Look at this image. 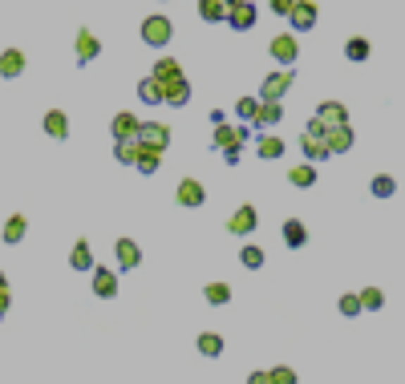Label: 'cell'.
Returning <instances> with one entry per match:
<instances>
[{"label": "cell", "mask_w": 405, "mask_h": 384, "mask_svg": "<svg viewBox=\"0 0 405 384\" xmlns=\"http://www.w3.org/2000/svg\"><path fill=\"white\" fill-rule=\"evenodd\" d=\"M170 37H175V20H170V16L154 13V16H146L142 20V41L150 49H166L170 45Z\"/></svg>", "instance_id": "cell-1"}, {"label": "cell", "mask_w": 405, "mask_h": 384, "mask_svg": "<svg viewBox=\"0 0 405 384\" xmlns=\"http://www.w3.org/2000/svg\"><path fill=\"white\" fill-rule=\"evenodd\" d=\"M134 142L142 146V150L166 154V146H170V126H166V122H142V126H138V138H134Z\"/></svg>", "instance_id": "cell-2"}, {"label": "cell", "mask_w": 405, "mask_h": 384, "mask_svg": "<svg viewBox=\"0 0 405 384\" xmlns=\"http://www.w3.org/2000/svg\"><path fill=\"white\" fill-rule=\"evenodd\" d=\"M316 16H320V8H316L312 0H292V8H288L284 20L292 25V37H296V32H312V29H316Z\"/></svg>", "instance_id": "cell-3"}, {"label": "cell", "mask_w": 405, "mask_h": 384, "mask_svg": "<svg viewBox=\"0 0 405 384\" xmlns=\"http://www.w3.org/2000/svg\"><path fill=\"white\" fill-rule=\"evenodd\" d=\"M268 53L275 57V65H280V69H292V61L300 57V41H296L292 32H275L272 45H268Z\"/></svg>", "instance_id": "cell-4"}, {"label": "cell", "mask_w": 405, "mask_h": 384, "mask_svg": "<svg viewBox=\"0 0 405 384\" xmlns=\"http://www.w3.org/2000/svg\"><path fill=\"white\" fill-rule=\"evenodd\" d=\"M292 81H296L292 69H275V73H268V77H263V89H259V101H284V94L292 89Z\"/></svg>", "instance_id": "cell-5"}, {"label": "cell", "mask_w": 405, "mask_h": 384, "mask_svg": "<svg viewBox=\"0 0 405 384\" xmlns=\"http://www.w3.org/2000/svg\"><path fill=\"white\" fill-rule=\"evenodd\" d=\"M227 25H231L235 32L256 29V25H259V8H256V0H243V4H235V8H227Z\"/></svg>", "instance_id": "cell-6"}, {"label": "cell", "mask_w": 405, "mask_h": 384, "mask_svg": "<svg viewBox=\"0 0 405 384\" xmlns=\"http://www.w3.org/2000/svg\"><path fill=\"white\" fill-rule=\"evenodd\" d=\"M256 226H259V210L251 207V203H243V207L227 219V235H239V239H243V235H251Z\"/></svg>", "instance_id": "cell-7"}, {"label": "cell", "mask_w": 405, "mask_h": 384, "mask_svg": "<svg viewBox=\"0 0 405 384\" xmlns=\"http://www.w3.org/2000/svg\"><path fill=\"white\" fill-rule=\"evenodd\" d=\"M316 122L324 126V134H328V129H340V126H349V110H344L340 101H320V105H316Z\"/></svg>", "instance_id": "cell-8"}, {"label": "cell", "mask_w": 405, "mask_h": 384, "mask_svg": "<svg viewBox=\"0 0 405 384\" xmlns=\"http://www.w3.org/2000/svg\"><path fill=\"white\" fill-rule=\"evenodd\" d=\"M191 101V81L187 77H175L162 85V105H170V110H182Z\"/></svg>", "instance_id": "cell-9"}, {"label": "cell", "mask_w": 405, "mask_h": 384, "mask_svg": "<svg viewBox=\"0 0 405 384\" xmlns=\"http://www.w3.org/2000/svg\"><path fill=\"white\" fill-rule=\"evenodd\" d=\"M203 203H207V191H203V182H199V178H182V182H178V207L199 210Z\"/></svg>", "instance_id": "cell-10"}, {"label": "cell", "mask_w": 405, "mask_h": 384, "mask_svg": "<svg viewBox=\"0 0 405 384\" xmlns=\"http://www.w3.org/2000/svg\"><path fill=\"white\" fill-rule=\"evenodd\" d=\"M89 288H94L97 300H113V295H118V275H113L110 267H94V271H89Z\"/></svg>", "instance_id": "cell-11"}, {"label": "cell", "mask_w": 405, "mask_h": 384, "mask_svg": "<svg viewBox=\"0 0 405 384\" xmlns=\"http://www.w3.org/2000/svg\"><path fill=\"white\" fill-rule=\"evenodd\" d=\"M138 126H142V122H138V117H134L130 110L113 113V122H110V129H113V142H134V138H138Z\"/></svg>", "instance_id": "cell-12"}, {"label": "cell", "mask_w": 405, "mask_h": 384, "mask_svg": "<svg viewBox=\"0 0 405 384\" xmlns=\"http://www.w3.org/2000/svg\"><path fill=\"white\" fill-rule=\"evenodd\" d=\"M73 53H77V65H89L101 53V41H97V32L89 29H77V41H73Z\"/></svg>", "instance_id": "cell-13"}, {"label": "cell", "mask_w": 405, "mask_h": 384, "mask_svg": "<svg viewBox=\"0 0 405 384\" xmlns=\"http://www.w3.org/2000/svg\"><path fill=\"white\" fill-rule=\"evenodd\" d=\"M300 154L308 158V166L332 158V154H328V146H324V134H300Z\"/></svg>", "instance_id": "cell-14"}, {"label": "cell", "mask_w": 405, "mask_h": 384, "mask_svg": "<svg viewBox=\"0 0 405 384\" xmlns=\"http://www.w3.org/2000/svg\"><path fill=\"white\" fill-rule=\"evenodd\" d=\"M113 255H118V267H122V271H134V267L142 263V247L134 239H118L113 243Z\"/></svg>", "instance_id": "cell-15"}, {"label": "cell", "mask_w": 405, "mask_h": 384, "mask_svg": "<svg viewBox=\"0 0 405 384\" xmlns=\"http://www.w3.org/2000/svg\"><path fill=\"white\" fill-rule=\"evenodd\" d=\"M280 122H284V105H280V101H259L251 126H256V129H272V126H280Z\"/></svg>", "instance_id": "cell-16"}, {"label": "cell", "mask_w": 405, "mask_h": 384, "mask_svg": "<svg viewBox=\"0 0 405 384\" xmlns=\"http://www.w3.org/2000/svg\"><path fill=\"white\" fill-rule=\"evenodd\" d=\"M211 142H215V150H219V154H223V150H243L239 126H227V122H219V126H215V134H211Z\"/></svg>", "instance_id": "cell-17"}, {"label": "cell", "mask_w": 405, "mask_h": 384, "mask_svg": "<svg viewBox=\"0 0 405 384\" xmlns=\"http://www.w3.org/2000/svg\"><path fill=\"white\" fill-rule=\"evenodd\" d=\"M324 146H328V154H344V150H353V146H356V134H353V126L328 129V134H324Z\"/></svg>", "instance_id": "cell-18"}, {"label": "cell", "mask_w": 405, "mask_h": 384, "mask_svg": "<svg viewBox=\"0 0 405 384\" xmlns=\"http://www.w3.org/2000/svg\"><path fill=\"white\" fill-rule=\"evenodd\" d=\"M20 73H25V53H20V49H4V53H0V77L16 81Z\"/></svg>", "instance_id": "cell-19"}, {"label": "cell", "mask_w": 405, "mask_h": 384, "mask_svg": "<svg viewBox=\"0 0 405 384\" xmlns=\"http://www.w3.org/2000/svg\"><path fill=\"white\" fill-rule=\"evenodd\" d=\"M69 267L73 271H94V247H89V239H77L73 243V251H69Z\"/></svg>", "instance_id": "cell-20"}, {"label": "cell", "mask_w": 405, "mask_h": 384, "mask_svg": "<svg viewBox=\"0 0 405 384\" xmlns=\"http://www.w3.org/2000/svg\"><path fill=\"white\" fill-rule=\"evenodd\" d=\"M41 126H45V134H49V138H57V142L69 138V117H65V110H49Z\"/></svg>", "instance_id": "cell-21"}, {"label": "cell", "mask_w": 405, "mask_h": 384, "mask_svg": "<svg viewBox=\"0 0 405 384\" xmlns=\"http://www.w3.org/2000/svg\"><path fill=\"white\" fill-rule=\"evenodd\" d=\"M175 77H182L178 61H175V57H158V61H154V69H150V81L166 85V81H175Z\"/></svg>", "instance_id": "cell-22"}, {"label": "cell", "mask_w": 405, "mask_h": 384, "mask_svg": "<svg viewBox=\"0 0 405 384\" xmlns=\"http://www.w3.org/2000/svg\"><path fill=\"white\" fill-rule=\"evenodd\" d=\"M256 154L263 162H275V158H284V142L275 138V134H259V142H256Z\"/></svg>", "instance_id": "cell-23"}, {"label": "cell", "mask_w": 405, "mask_h": 384, "mask_svg": "<svg viewBox=\"0 0 405 384\" xmlns=\"http://www.w3.org/2000/svg\"><path fill=\"white\" fill-rule=\"evenodd\" d=\"M288 182L296 186V191H308V186H316V166H308V162L292 166V170H288Z\"/></svg>", "instance_id": "cell-24"}, {"label": "cell", "mask_w": 405, "mask_h": 384, "mask_svg": "<svg viewBox=\"0 0 405 384\" xmlns=\"http://www.w3.org/2000/svg\"><path fill=\"white\" fill-rule=\"evenodd\" d=\"M25 235H29V219H25V215H13V219L4 223V243L16 247V243H25Z\"/></svg>", "instance_id": "cell-25"}, {"label": "cell", "mask_w": 405, "mask_h": 384, "mask_svg": "<svg viewBox=\"0 0 405 384\" xmlns=\"http://www.w3.org/2000/svg\"><path fill=\"white\" fill-rule=\"evenodd\" d=\"M280 235H284V243H288L292 251H296V247H304V243H308V226L300 223V219H288V223H284V231H280Z\"/></svg>", "instance_id": "cell-26"}, {"label": "cell", "mask_w": 405, "mask_h": 384, "mask_svg": "<svg viewBox=\"0 0 405 384\" xmlns=\"http://www.w3.org/2000/svg\"><path fill=\"white\" fill-rule=\"evenodd\" d=\"M194 348L207 356V360H215V356H223V336L219 332H203V336L194 340Z\"/></svg>", "instance_id": "cell-27"}, {"label": "cell", "mask_w": 405, "mask_h": 384, "mask_svg": "<svg viewBox=\"0 0 405 384\" xmlns=\"http://www.w3.org/2000/svg\"><path fill=\"white\" fill-rule=\"evenodd\" d=\"M369 53H373V45H369V37H349V45H344V57L349 61H369Z\"/></svg>", "instance_id": "cell-28"}, {"label": "cell", "mask_w": 405, "mask_h": 384, "mask_svg": "<svg viewBox=\"0 0 405 384\" xmlns=\"http://www.w3.org/2000/svg\"><path fill=\"white\" fill-rule=\"evenodd\" d=\"M134 166H138V174H158V170H162V154H154V150H142V146H138V158H134Z\"/></svg>", "instance_id": "cell-29"}, {"label": "cell", "mask_w": 405, "mask_h": 384, "mask_svg": "<svg viewBox=\"0 0 405 384\" xmlns=\"http://www.w3.org/2000/svg\"><path fill=\"white\" fill-rule=\"evenodd\" d=\"M203 300H207L211 307L231 304V283H207V288H203Z\"/></svg>", "instance_id": "cell-30"}, {"label": "cell", "mask_w": 405, "mask_h": 384, "mask_svg": "<svg viewBox=\"0 0 405 384\" xmlns=\"http://www.w3.org/2000/svg\"><path fill=\"white\" fill-rule=\"evenodd\" d=\"M239 263L247 267V271H259V267H263V247H256V243H243V247H239Z\"/></svg>", "instance_id": "cell-31"}, {"label": "cell", "mask_w": 405, "mask_h": 384, "mask_svg": "<svg viewBox=\"0 0 405 384\" xmlns=\"http://www.w3.org/2000/svg\"><path fill=\"white\" fill-rule=\"evenodd\" d=\"M199 16L211 20V25H219V20H227V4L223 0H199Z\"/></svg>", "instance_id": "cell-32"}, {"label": "cell", "mask_w": 405, "mask_h": 384, "mask_svg": "<svg viewBox=\"0 0 405 384\" xmlns=\"http://www.w3.org/2000/svg\"><path fill=\"white\" fill-rule=\"evenodd\" d=\"M356 304H361V312H381V307H385V295H381V288H365L356 295Z\"/></svg>", "instance_id": "cell-33"}, {"label": "cell", "mask_w": 405, "mask_h": 384, "mask_svg": "<svg viewBox=\"0 0 405 384\" xmlns=\"http://www.w3.org/2000/svg\"><path fill=\"white\" fill-rule=\"evenodd\" d=\"M138 97H142L146 105H162V85L158 81H150V77H142L138 81Z\"/></svg>", "instance_id": "cell-34"}, {"label": "cell", "mask_w": 405, "mask_h": 384, "mask_svg": "<svg viewBox=\"0 0 405 384\" xmlns=\"http://www.w3.org/2000/svg\"><path fill=\"white\" fill-rule=\"evenodd\" d=\"M373 194H377V198H393V194H397V178H393V174H377V178H373Z\"/></svg>", "instance_id": "cell-35"}, {"label": "cell", "mask_w": 405, "mask_h": 384, "mask_svg": "<svg viewBox=\"0 0 405 384\" xmlns=\"http://www.w3.org/2000/svg\"><path fill=\"white\" fill-rule=\"evenodd\" d=\"M268 384H300V376L288 364H275V369H268Z\"/></svg>", "instance_id": "cell-36"}, {"label": "cell", "mask_w": 405, "mask_h": 384, "mask_svg": "<svg viewBox=\"0 0 405 384\" xmlns=\"http://www.w3.org/2000/svg\"><path fill=\"white\" fill-rule=\"evenodd\" d=\"M113 158L122 162V166H134V158H138V142H118L113 146Z\"/></svg>", "instance_id": "cell-37"}, {"label": "cell", "mask_w": 405, "mask_h": 384, "mask_svg": "<svg viewBox=\"0 0 405 384\" xmlns=\"http://www.w3.org/2000/svg\"><path fill=\"white\" fill-rule=\"evenodd\" d=\"M337 307H340V316H344V320H356V316H361V304H356L353 291H349V295H340Z\"/></svg>", "instance_id": "cell-38"}, {"label": "cell", "mask_w": 405, "mask_h": 384, "mask_svg": "<svg viewBox=\"0 0 405 384\" xmlns=\"http://www.w3.org/2000/svg\"><path fill=\"white\" fill-rule=\"evenodd\" d=\"M256 110H259V97H239V101H235V113H239L243 122H251Z\"/></svg>", "instance_id": "cell-39"}, {"label": "cell", "mask_w": 405, "mask_h": 384, "mask_svg": "<svg viewBox=\"0 0 405 384\" xmlns=\"http://www.w3.org/2000/svg\"><path fill=\"white\" fill-rule=\"evenodd\" d=\"M268 8H272L275 16H288V8H292V0H268Z\"/></svg>", "instance_id": "cell-40"}, {"label": "cell", "mask_w": 405, "mask_h": 384, "mask_svg": "<svg viewBox=\"0 0 405 384\" xmlns=\"http://www.w3.org/2000/svg\"><path fill=\"white\" fill-rule=\"evenodd\" d=\"M8 307H13V295H8V288H0V320L8 316Z\"/></svg>", "instance_id": "cell-41"}, {"label": "cell", "mask_w": 405, "mask_h": 384, "mask_svg": "<svg viewBox=\"0 0 405 384\" xmlns=\"http://www.w3.org/2000/svg\"><path fill=\"white\" fill-rule=\"evenodd\" d=\"M239 154H243V150H223V162H227V166H235V162H239Z\"/></svg>", "instance_id": "cell-42"}, {"label": "cell", "mask_w": 405, "mask_h": 384, "mask_svg": "<svg viewBox=\"0 0 405 384\" xmlns=\"http://www.w3.org/2000/svg\"><path fill=\"white\" fill-rule=\"evenodd\" d=\"M247 384H268V372H251V376H247Z\"/></svg>", "instance_id": "cell-43"}, {"label": "cell", "mask_w": 405, "mask_h": 384, "mask_svg": "<svg viewBox=\"0 0 405 384\" xmlns=\"http://www.w3.org/2000/svg\"><path fill=\"white\" fill-rule=\"evenodd\" d=\"M223 4H227V8H235V4H243V0H223Z\"/></svg>", "instance_id": "cell-44"}, {"label": "cell", "mask_w": 405, "mask_h": 384, "mask_svg": "<svg viewBox=\"0 0 405 384\" xmlns=\"http://www.w3.org/2000/svg\"><path fill=\"white\" fill-rule=\"evenodd\" d=\"M0 288H8V279H4V271H0Z\"/></svg>", "instance_id": "cell-45"}]
</instances>
